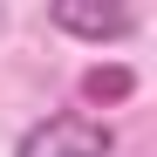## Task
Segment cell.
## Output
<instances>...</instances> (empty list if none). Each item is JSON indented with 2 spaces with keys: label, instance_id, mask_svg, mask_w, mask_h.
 <instances>
[{
  "label": "cell",
  "instance_id": "2",
  "mask_svg": "<svg viewBox=\"0 0 157 157\" xmlns=\"http://www.w3.org/2000/svg\"><path fill=\"white\" fill-rule=\"evenodd\" d=\"M48 21H55L62 34H82V41H123L130 28H137L123 7H82V0H62V7H48Z\"/></svg>",
  "mask_w": 157,
  "mask_h": 157
},
{
  "label": "cell",
  "instance_id": "3",
  "mask_svg": "<svg viewBox=\"0 0 157 157\" xmlns=\"http://www.w3.org/2000/svg\"><path fill=\"white\" fill-rule=\"evenodd\" d=\"M130 89H137L130 68H89V75H82V96H89V102H123Z\"/></svg>",
  "mask_w": 157,
  "mask_h": 157
},
{
  "label": "cell",
  "instance_id": "1",
  "mask_svg": "<svg viewBox=\"0 0 157 157\" xmlns=\"http://www.w3.org/2000/svg\"><path fill=\"white\" fill-rule=\"evenodd\" d=\"M116 150V130L102 116H82V109H62V116H41L34 130H21L14 157H109Z\"/></svg>",
  "mask_w": 157,
  "mask_h": 157
}]
</instances>
